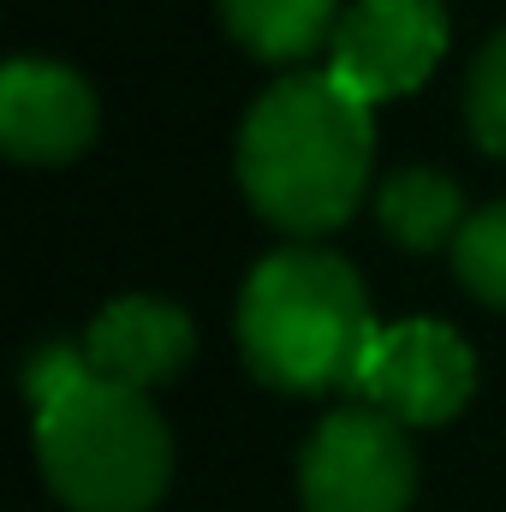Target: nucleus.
Listing matches in <instances>:
<instances>
[{
	"instance_id": "nucleus-10",
	"label": "nucleus",
	"mask_w": 506,
	"mask_h": 512,
	"mask_svg": "<svg viewBox=\"0 0 506 512\" xmlns=\"http://www.w3.org/2000/svg\"><path fill=\"white\" fill-rule=\"evenodd\" d=\"M376 215L405 251H435V245L459 239L465 221H471L459 185H453L447 173H429V167L393 173V179L381 185V197H376Z\"/></svg>"
},
{
	"instance_id": "nucleus-9",
	"label": "nucleus",
	"mask_w": 506,
	"mask_h": 512,
	"mask_svg": "<svg viewBox=\"0 0 506 512\" xmlns=\"http://www.w3.org/2000/svg\"><path fill=\"white\" fill-rule=\"evenodd\" d=\"M340 12H346L340 0H221L227 36L268 66H292L328 48Z\"/></svg>"
},
{
	"instance_id": "nucleus-5",
	"label": "nucleus",
	"mask_w": 506,
	"mask_h": 512,
	"mask_svg": "<svg viewBox=\"0 0 506 512\" xmlns=\"http://www.w3.org/2000/svg\"><path fill=\"white\" fill-rule=\"evenodd\" d=\"M471 387H477V358L447 322L376 328V340L352 376V393L405 429H429V423L459 417Z\"/></svg>"
},
{
	"instance_id": "nucleus-7",
	"label": "nucleus",
	"mask_w": 506,
	"mask_h": 512,
	"mask_svg": "<svg viewBox=\"0 0 506 512\" xmlns=\"http://www.w3.org/2000/svg\"><path fill=\"white\" fill-rule=\"evenodd\" d=\"M102 126L96 90L60 60H6L0 72V149L12 161H72Z\"/></svg>"
},
{
	"instance_id": "nucleus-4",
	"label": "nucleus",
	"mask_w": 506,
	"mask_h": 512,
	"mask_svg": "<svg viewBox=\"0 0 506 512\" xmlns=\"http://www.w3.org/2000/svg\"><path fill=\"white\" fill-rule=\"evenodd\" d=\"M417 495V453L405 423L376 405H346L316 423L298 459L304 512H405Z\"/></svg>"
},
{
	"instance_id": "nucleus-8",
	"label": "nucleus",
	"mask_w": 506,
	"mask_h": 512,
	"mask_svg": "<svg viewBox=\"0 0 506 512\" xmlns=\"http://www.w3.org/2000/svg\"><path fill=\"white\" fill-rule=\"evenodd\" d=\"M191 352H197L191 316L179 304H161V298H114L84 334L90 370L108 382L137 387V393L173 382L191 364Z\"/></svg>"
},
{
	"instance_id": "nucleus-1",
	"label": "nucleus",
	"mask_w": 506,
	"mask_h": 512,
	"mask_svg": "<svg viewBox=\"0 0 506 512\" xmlns=\"http://www.w3.org/2000/svg\"><path fill=\"white\" fill-rule=\"evenodd\" d=\"M376 126L334 72H292L262 90L239 126V185L251 209L298 239L352 221L370 185Z\"/></svg>"
},
{
	"instance_id": "nucleus-12",
	"label": "nucleus",
	"mask_w": 506,
	"mask_h": 512,
	"mask_svg": "<svg viewBox=\"0 0 506 512\" xmlns=\"http://www.w3.org/2000/svg\"><path fill=\"white\" fill-rule=\"evenodd\" d=\"M465 120L489 155H506V30L483 42L477 66L465 78Z\"/></svg>"
},
{
	"instance_id": "nucleus-11",
	"label": "nucleus",
	"mask_w": 506,
	"mask_h": 512,
	"mask_svg": "<svg viewBox=\"0 0 506 512\" xmlns=\"http://www.w3.org/2000/svg\"><path fill=\"white\" fill-rule=\"evenodd\" d=\"M453 274L471 298L506 310V203H489L453 239Z\"/></svg>"
},
{
	"instance_id": "nucleus-6",
	"label": "nucleus",
	"mask_w": 506,
	"mask_h": 512,
	"mask_svg": "<svg viewBox=\"0 0 506 512\" xmlns=\"http://www.w3.org/2000/svg\"><path fill=\"white\" fill-rule=\"evenodd\" d=\"M447 54V6L441 0H352L328 42V72L358 102L411 96Z\"/></svg>"
},
{
	"instance_id": "nucleus-2",
	"label": "nucleus",
	"mask_w": 506,
	"mask_h": 512,
	"mask_svg": "<svg viewBox=\"0 0 506 512\" xmlns=\"http://www.w3.org/2000/svg\"><path fill=\"white\" fill-rule=\"evenodd\" d=\"M376 340L364 280L346 256L286 245L262 256L239 292V352L262 387L334 393L346 387Z\"/></svg>"
},
{
	"instance_id": "nucleus-3",
	"label": "nucleus",
	"mask_w": 506,
	"mask_h": 512,
	"mask_svg": "<svg viewBox=\"0 0 506 512\" xmlns=\"http://www.w3.org/2000/svg\"><path fill=\"white\" fill-rule=\"evenodd\" d=\"M36 465L72 512H149L167 489L173 441L137 387L84 370L36 399Z\"/></svg>"
}]
</instances>
